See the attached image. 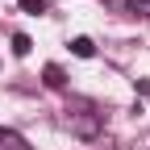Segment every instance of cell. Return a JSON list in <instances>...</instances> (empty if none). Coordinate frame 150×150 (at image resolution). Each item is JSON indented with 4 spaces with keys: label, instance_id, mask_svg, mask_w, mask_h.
Returning <instances> with one entry per match:
<instances>
[{
    "label": "cell",
    "instance_id": "cell-1",
    "mask_svg": "<svg viewBox=\"0 0 150 150\" xmlns=\"http://www.w3.org/2000/svg\"><path fill=\"white\" fill-rule=\"evenodd\" d=\"M67 129H71L79 142H96L100 129H104V117H100L88 100H75V104L67 108Z\"/></svg>",
    "mask_w": 150,
    "mask_h": 150
},
{
    "label": "cell",
    "instance_id": "cell-2",
    "mask_svg": "<svg viewBox=\"0 0 150 150\" xmlns=\"http://www.w3.org/2000/svg\"><path fill=\"white\" fill-rule=\"evenodd\" d=\"M0 150H33L17 129H0Z\"/></svg>",
    "mask_w": 150,
    "mask_h": 150
},
{
    "label": "cell",
    "instance_id": "cell-3",
    "mask_svg": "<svg viewBox=\"0 0 150 150\" xmlns=\"http://www.w3.org/2000/svg\"><path fill=\"white\" fill-rule=\"evenodd\" d=\"M71 54H75V59H92V54H96V42H92V38H75Z\"/></svg>",
    "mask_w": 150,
    "mask_h": 150
},
{
    "label": "cell",
    "instance_id": "cell-4",
    "mask_svg": "<svg viewBox=\"0 0 150 150\" xmlns=\"http://www.w3.org/2000/svg\"><path fill=\"white\" fill-rule=\"evenodd\" d=\"M42 79H46V88H63V83H67V75H63L59 63H50V67L42 71Z\"/></svg>",
    "mask_w": 150,
    "mask_h": 150
},
{
    "label": "cell",
    "instance_id": "cell-5",
    "mask_svg": "<svg viewBox=\"0 0 150 150\" xmlns=\"http://www.w3.org/2000/svg\"><path fill=\"white\" fill-rule=\"evenodd\" d=\"M29 33H13V54H17V59H25V54H29Z\"/></svg>",
    "mask_w": 150,
    "mask_h": 150
},
{
    "label": "cell",
    "instance_id": "cell-6",
    "mask_svg": "<svg viewBox=\"0 0 150 150\" xmlns=\"http://www.w3.org/2000/svg\"><path fill=\"white\" fill-rule=\"evenodd\" d=\"M121 8H129L134 17H150V0H125Z\"/></svg>",
    "mask_w": 150,
    "mask_h": 150
},
{
    "label": "cell",
    "instance_id": "cell-7",
    "mask_svg": "<svg viewBox=\"0 0 150 150\" xmlns=\"http://www.w3.org/2000/svg\"><path fill=\"white\" fill-rule=\"evenodd\" d=\"M21 8H25V13H33V17H38V13H46V0H21Z\"/></svg>",
    "mask_w": 150,
    "mask_h": 150
}]
</instances>
